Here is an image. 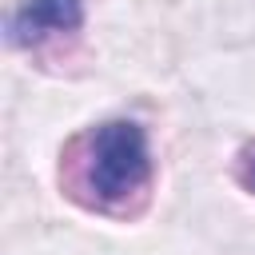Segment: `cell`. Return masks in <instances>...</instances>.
<instances>
[{"mask_svg": "<svg viewBox=\"0 0 255 255\" xmlns=\"http://www.w3.org/2000/svg\"><path fill=\"white\" fill-rule=\"evenodd\" d=\"M151 179V151L147 135L131 120H108L84 139L80 155V187L92 191L100 207H116L139 195Z\"/></svg>", "mask_w": 255, "mask_h": 255, "instance_id": "obj_1", "label": "cell"}, {"mask_svg": "<svg viewBox=\"0 0 255 255\" xmlns=\"http://www.w3.org/2000/svg\"><path fill=\"white\" fill-rule=\"evenodd\" d=\"M84 24V4L80 0H24L12 20H8V40L16 48L40 44L60 32H76Z\"/></svg>", "mask_w": 255, "mask_h": 255, "instance_id": "obj_2", "label": "cell"}, {"mask_svg": "<svg viewBox=\"0 0 255 255\" xmlns=\"http://www.w3.org/2000/svg\"><path fill=\"white\" fill-rule=\"evenodd\" d=\"M239 183L247 191H255V143L243 147V155H239Z\"/></svg>", "mask_w": 255, "mask_h": 255, "instance_id": "obj_3", "label": "cell"}]
</instances>
